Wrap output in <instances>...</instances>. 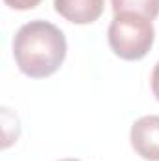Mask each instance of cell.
<instances>
[{"label": "cell", "instance_id": "1", "mask_svg": "<svg viewBox=\"0 0 159 161\" xmlns=\"http://www.w3.org/2000/svg\"><path fill=\"white\" fill-rule=\"evenodd\" d=\"M68 43L64 32L49 21H30L13 38V56L21 73L32 79H45L58 71L66 60Z\"/></svg>", "mask_w": 159, "mask_h": 161}, {"label": "cell", "instance_id": "2", "mask_svg": "<svg viewBox=\"0 0 159 161\" xmlns=\"http://www.w3.org/2000/svg\"><path fill=\"white\" fill-rule=\"evenodd\" d=\"M107 40L116 56L133 62L150 53L156 40V30L152 19L139 13L122 11L114 13L107 30Z\"/></svg>", "mask_w": 159, "mask_h": 161}, {"label": "cell", "instance_id": "3", "mask_svg": "<svg viewBox=\"0 0 159 161\" xmlns=\"http://www.w3.org/2000/svg\"><path fill=\"white\" fill-rule=\"evenodd\" d=\"M131 146L133 150L148 161H159V116H142L131 125Z\"/></svg>", "mask_w": 159, "mask_h": 161}, {"label": "cell", "instance_id": "4", "mask_svg": "<svg viewBox=\"0 0 159 161\" xmlns=\"http://www.w3.org/2000/svg\"><path fill=\"white\" fill-rule=\"evenodd\" d=\"M105 8V0H54V9L75 25L96 23Z\"/></svg>", "mask_w": 159, "mask_h": 161}, {"label": "cell", "instance_id": "5", "mask_svg": "<svg viewBox=\"0 0 159 161\" xmlns=\"http://www.w3.org/2000/svg\"><path fill=\"white\" fill-rule=\"evenodd\" d=\"M111 4L114 13L131 11L148 19H156L159 15V0H111Z\"/></svg>", "mask_w": 159, "mask_h": 161}, {"label": "cell", "instance_id": "6", "mask_svg": "<svg viewBox=\"0 0 159 161\" xmlns=\"http://www.w3.org/2000/svg\"><path fill=\"white\" fill-rule=\"evenodd\" d=\"M9 8L13 9H19V11H25V9H32L40 4L41 0H4Z\"/></svg>", "mask_w": 159, "mask_h": 161}, {"label": "cell", "instance_id": "7", "mask_svg": "<svg viewBox=\"0 0 159 161\" xmlns=\"http://www.w3.org/2000/svg\"><path fill=\"white\" fill-rule=\"evenodd\" d=\"M150 84H152V92L156 96V99L159 101V62L156 64L154 71H152V79H150Z\"/></svg>", "mask_w": 159, "mask_h": 161}, {"label": "cell", "instance_id": "8", "mask_svg": "<svg viewBox=\"0 0 159 161\" xmlns=\"http://www.w3.org/2000/svg\"><path fill=\"white\" fill-rule=\"evenodd\" d=\"M60 161H80V159H73V158H68V159H60Z\"/></svg>", "mask_w": 159, "mask_h": 161}]
</instances>
